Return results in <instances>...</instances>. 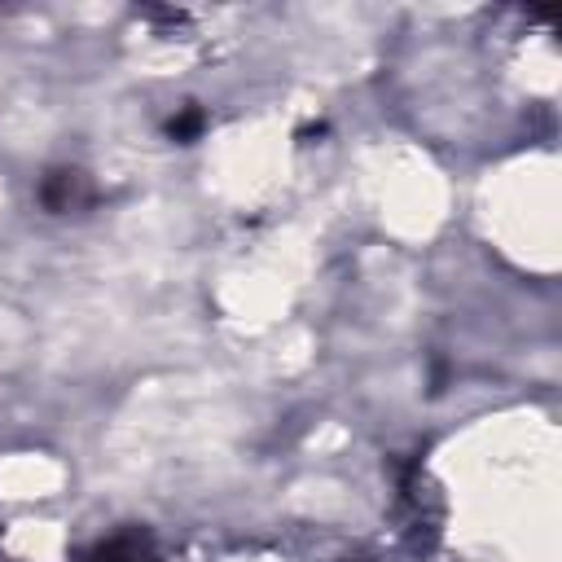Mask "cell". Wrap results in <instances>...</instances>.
Segmentation results:
<instances>
[{
    "instance_id": "6da1fadb",
    "label": "cell",
    "mask_w": 562,
    "mask_h": 562,
    "mask_svg": "<svg viewBox=\"0 0 562 562\" xmlns=\"http://www.w3.org/2000/svg\"><path fill=\"white\" fill-rule=\"evenodd\" d=\"M79 198H83V176L79 171H53L48 176V184H44V206L48 211H70V206H79Z\"/></svg>"
},
{
    "instance_id": "7a4b0ae2",
    "label": "cell",
    "mask_w": 562,
    "mask_h": 562,
    "mask_svg": "<svg viewBox=\"0 0 562 562\" xmlns=\"http://www.w3.org/2000/svg\"><path fill=\"white\" fill-rule=\"evenodd\" d=\"M202 123H206L202 110H184V114H176V119L167 123V132H171L176 140H193V136L202 132Z\"/></svg>"
},
{
    "instance_id": "3957f363",
    "label": "cell",
    "mask_w": 562,
    "mask_h": 562,
    "mask_svg": "<svg viewBox=\"0 0 562 562\" xmlns=\"http://www.w3.org/2000/svg\"><path fill=\"white\" fill-rule=\"evenodd\" d=\"M97 562H149V558H145V553H140L136 544H127V540H119V544H110V549H105V553H101Z\"/></svg>"
}]
</instances>
